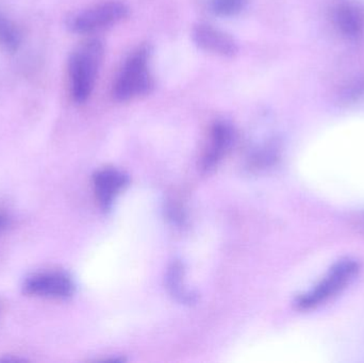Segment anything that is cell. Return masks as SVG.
<instances>
[{"label":"cell","instance_id":"cell-1","mask_svg":"<svg viewBox=\"0 0 364 363\" xmlns=\"http://www.w3.org/2000/svg\"><path fill=\"white\" fill-rule=\"evenodd\" d=\"M104 45L92 38L75 48L68 60L70 94L77 104L89 99L95 87L96 78L104 59Z\"/></svg>","mask_w":364,"mask_h":363},{"label":"cell","instance_id":"cell-2","mask_svg":"<svg viewBox=\"0 0 364 363\" xmlns=\"http://www.w3.org/2000/svg\"><path fill=\"white\" fill-rule=\"evenodd\" d=\"M361 266L354 258H342L309 291L299 296L295 307L301 311L314 310L344 291L360 273Z\"/></svg>","mask_w":364,"mask_h":363},{"label":"cell","instance_id":"cell-3","mask_svg":"<svg viewBox=\"0 0 364 363\" xmlns=\"http://www.w3.org/2000/svg\"><path fill=\"white\" fill-rule=\"evenodd\" d=\"M154 79L149 70L147 49L140 48L130 55L113 87V96L119 102H128L151 93Z\"/></svg>","mask_w":364,"mask_h":363},{"label":"cell","instance_id":"cell-4","mask_svg":"<svg viewBox=\"0 0 364 363\" xmlns=\"http://www.w3.org/2000/svg\"><path fill=\"white\" fill-rule=\"evenodd\" d=\"M129 8L122 2H107L85 9L73 15L68 21V28L74 33L85 34L110 27L125 19Z\"/></svg>","mask_w":364,"mask_h":363},{"label":"cell","instance_id":"cell-5","mask_svg":"<svg viewBox=\"0 0 364 363\" xmlns=\"http://www.w3.org/2000/svg\"><path fill=\"white\" fill-rule=\"evenodd\" d=\"M23 294L34 298L66 300L75 292V283L66 273L51 271L30 275L23 281Z\"/></svg>","mask_w":364,"mask_h":363},{"label":"cell","instance_id":"cell-6","mask_svg":"<svg viewBox=\"0 0 364 363\" xmlns=\"http://www.w3.org/2000/svg\"><path fill=\"white\" fill-rule=\"evenodd\" d=\"M193 42L203 50L222 57H235L239 46L232 36L208 23H197L192 30Z\"/></svg>","mask_w":364,"mask_h":363},{"label":"cell","instance_id":"cell-7","mask_svg":"<svg viewBox=\"0 0 364 363\" xmlns=\"http://www.w3.org/2000/svg\"><path fill=\"white\" fill-rule=\"evenodd\" d=\"M128 183V177L124 173L113 168L100 170L94 176V188L100 207L109 210L117 194Z\"/></svg>","mask_w":364,"mask_h":363},{"label":"cell","instance_id":"cell-8","mask_svg":"<svg viewBox=\"0 0 364 363\" xmlns=\"http://www.w3.org/2000/svg\"><path fill=\"white\" fill-rule=\"evenodd\" d=\"M333 21L338 31L348 40H358L364 33V16L355 4L341 2L333 8Z\"/></svg>","mask_w":364,"mask_h":363},{"label":"cell","instance_id":"cell-9","mask_svg":"<svg viewBox=\"0 0 364 363\" xmlns=\"http://www.w3.org/2000/svg\"><path fill=\"white\" fill-rule=\"evenodd\" d=\"M235 134L232 126L226 121H218L212 128L211 144L203 159V168L210 170L218 166L223 156L227 153L235 142Z\"/></svg>","mask_w":364,"mask_h":363},{"label":"cell","instance_id":"cell-10","mask_svg":"<svg viewBox=\"0 0 364 363\" xmlns=\"http://www.w3.org/2000/svg\"><path fill=\"white\" fill-rule=\"evenodd\" d=\"M23 43V33L18 26L0 11V47L9 53L18 50Z\"/></svg>","mask_w":364,"mask_h":363},{"label":"cell","instance_id":"cell-11","mask_svg":"<svg viewBox=\"0 0 364 363\" xmlns=\"http://www.w3.org/2000/svg\"><path fill=\"white\" fill-rule=\"evenodd\" d=\"M168 286L173 296L181 303L191 304L194 303L195 296L188 291L183 285V266L181 262H175L168 269Z\"/></svg>","mask_w":364,"mask_h":363},{"label":"cell","instance_id":"cell-12","mask_svg":"<svg viewBox=\"0 0 364 363\" xmlns=\"http://www.w3.org/2000/svg\"><path fill=\"white\" fill-rule=\"evenodd\" d=\"M246 0H211V9L218 16H233L241 12Z\"/></svg>","mask_w":364,"mask_h":363},{"label":"cell","instance_id":"cell-13","mask_svg":"<svg viewBox=\"0 0 364 363\" xmlns=\"http://www.w3.org/2000/svg\"><path fill=\"white\" fill-rule=\"evenodd\" d=\"M9 225V217L6 213L0 212V234L6 229Z\"/></svg>","mask_w":364,"mask_h":363},{"label":"cell","instance_id":"cell-14","mask_svg":"<svg viewBox=\"0 0 364 363\" xmlns=\"http://www.w3.org/2000/svg\"><path fill=\"white\" fill-rule=\"evenodd\" d=\"M363 222H364V217H363Z\"/></svg>","mask_w":364,"mask_h":363}]
</instances>
